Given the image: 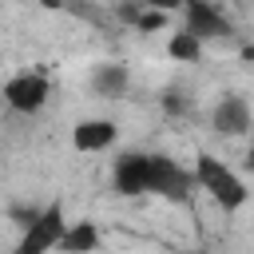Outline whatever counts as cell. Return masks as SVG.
<instances>
[{
  "mask_svg": "<svg viewBox=\"0 0 254 254\" xmlns=\"http://www.w3.org/2000/svg\"><path fill=\"white\" fill-rule=\"evenodd\" d=\"M147 8H163V12H175V8H183L187 0H143Z\"/></svg>",
  "mask_w": 254,
  "mask_h": 254,
  "instance_id": "9a60e30c",
  "label": "cell"
},
{
  "mask_svg": "<svg viewBox=\"0 0 254 254\" xmlns=\"http://www.w3.org/2000/svg\"><path fill=\"white\" fill-rule=\"evenodd\" d=\"M167 16H171V12H163V8H147V12H139L135 28H139V32H159V28H167Z\"/></svg>",
  "mask_w": 254,
  "mask_h": 254,
  "instance_id": "7c38bea8",
  "label": "cell"
},
{
  "mask_svg": "<svg viewBox=\"0 0 254 254\" xmlns=\"http://www.w3.org/2000/svg\"><path fill=\"white\" fill-rule=\"evenodd\" d=\"M127 87H131V71L123 64H99L91 71V91L99 99H119V95H127Z\"/></svg>",
  "mask_w": 254,
  "mask_h": 254,
  "instance_id": "9c48e42d",
  "label": "cell"
},
{
  "mask_svg": "<svg viewBox=\"0 0 254 254\" xmlns=\"http://www.w3.org/2000/svg\"><path fill=\"white\" fill-rule=\"evenodd\" d=\"M40 210H44V206H12L8 214H12V222H16L20 230H28V226H32L36 218H40Z\"/></svg>",
  "mask_w": 254,
  "mask_h": 254,
  "instance_id": "4fadbf2b",
  "label": "cell"
},
{
  "mask_svg": "<svg viewBox=\"0 0 254 254\" xmlns=\"http://www.w3.org/2000/svg\"><path fill=\"white\" fill-rule=\"evenodd\" d=\"M64 202H48L40 210V218L24 230V238L16 242V254H44V250H56L60 238H64Z\"/></svg>",
  "mask_w": 254,
  "mask_h": 254,
  "instance_id": "3957f363",
  "label": "cell"
},
{
  "mask_svg": "<svg viewBox=\"0 0 254 254\" xmlns=\"http://www.w3.org/2000/svg\"><path fill=\"white\" fill-rule=\"evenodd\" d=\"M246 167L254 171V143H250V151H246Z\"/></svg>",
  "mask_w": 254,
  "mask_h": 254,
  "instance_id": "e0dca14e",
  "label": "cell"
},
{
  "mask_svg": "<svg viewBox=\"0 0 254 254\" xmlns=\"http://www.w3.org/2000/svg\"><path fill=\"white\" fill-rule=\"evenodd\" d=\"M210 127L218 131V135H246L250 131V103L242 99V95H222L218 103H214V111H210Z\"/></svg>",
  "mask_w": 254,
  "mask_h": 254,
  "instance_id": "52a82bcc",
  "label": "cell"
},
{
  "mask_svg": "<svg viewBox=\"0 0 254 254\" xmlns=\"http://www.w3.org/2000/svg\"><path fill=\"white\" fill-rule=\"evenodd\" d=\"M183 28H190L198 40H222V36L234 32L230 16L214 0H187L183 4Z\"/></svg>",
  "mask_w": 254,
  "mask_h": 254,
  "instance_id": "8992f818",
  "label": "cell"
},
{
  "mask_svg": "<svg viewBox=\"0 0 254 254\" xmlns=\"http://www.w3.org/2000/svg\"><path fill=\"white\" fill-rule=\"evenodd\" d=\"M202 44H206V40H198L190 28H183V32H175V36L167 40V52H171V60H179V64H198V60H202Z\"/></svg>",
  "mask_w": 254,
  "mask_h": 254,
  "instance_id": "8fae6325",
  "label": "cell"
},
{
  "mask_svg": "<svg viewBox=\"0 0 254 254\" xmlns=\"http://www.w3.org/2000/svg\"><path fill=\"white\" fill-rule=\"evenodd\" d=\"M48 95H52V83L40 71H20V75H12L4 83V103L12 111H20V115H36L48 103Z\"/></svg>",
  "mask_w": 254,
  "mask_h": 254,
  "instance_id": "5b68a950",
  "label": "cell"
},
{
  "mask_svg": "<svg viewBox=\"0 0 254 254\" xmlns=\"http://www.w3.org/2000/svg\"><path fill=\"white\" fill-rule=\"evenodd\" d=\"M111 187L115 194L123 198H139V194H151V155L143 151H123L111 167Z\"/></svg>",
  "mask_w": 254,
  "mask_h": 254,
  "instance_id": "277c9868",
  "label": "cell"
},
{
  "mask_svg": "<svg viewBox=\"0 0 254 254\" xmlns=\"http://www.w3.org/2000/svg\"><path fill=\"white\" fill-rule=\"evenodd\" d=\"M163 107H167L171 115H183V111H190V107L179 99V91H167V95H163Z\"/></svg>",
  "mask_w": 254,
  "mask_h": 254,
  "instance_id": "5bb4252c",
  "label": "cell"
},
{
  "mask_svg": "<svg viewBox=\"0 0 254 254\" xmlns=\"http://www.w3.org/2000/svg\"><path fill=\"white\" fill-rule=\"evenodd\" d=\"M194 179H198V187L210 194V202L222 206V210H242L246 198H250L246 183H242L218 155H210V151H202V155L194 159Z\"/></svg>",
  "mask_w": 254,
  "mask_h": 254,
  "instance_id": "6da1fadb",
  "label": "cell"
},
{
  "mask_svg": "<svg viewBox=\"0 0 254 254\" xmlns=\"http://www.w3.org/2000/svg\"><path fill=\"white\" fill-rule=\"evenodd\" d=\"M115 135H119V127L111 123V119H79L75 127H71V143H75V151H107L111 143H115Z\"/></svg>",
  "mask_w": 254,
  "mask_h": 254,
  "instance_id": "ba28073f",
  "label": "cell"
},
{
  "mask_svg": "<svg viewBox=\"0 0 254 254\" xmlns=\"http://www.w3.org/2000/svg\"><path fill=\"white\" fill-rule=\"evenodd\" d=\"M103 238H99V230H95V222H71L67 230H64V238H60V246L56 250H64V254H87V250H95Z\"/></svg>",
  "mask_w": 254,
  "mask_h": 254,
  "instance_id": "30bf717a",
  "label": "cell"
},
{
  "mask_svg": "<svg viewBox=\"0 0 254 254\" xmlns=\"http://www.w3.org/2000/svg\"><path fill=\"white\" fill-rule=\"evenodd\" d=\"M190 187H198L194 171H187L171 155H151V194H159L167 202H187Z\"/></svg>",
  "mask_w": 254,
  "mask_h": 254,
  "instance_id": "7a4b0ae2",
  "label": "cell"
},
{
  "mask_svg": "<svg viewBox=\"0 0 254 254\" xmlns=\"http://www.w3.org/2000/svg\"><path fill=\"white\" fill-rule=\"evenodd\" d=\"M40 4H44V8H64L67 0H40Z\"/></svg>",
  "mask_w": 254,
  "mask_h": 254,
  "instance_id": "2e32d148",
  "label": "cell"
}]
</instances>
